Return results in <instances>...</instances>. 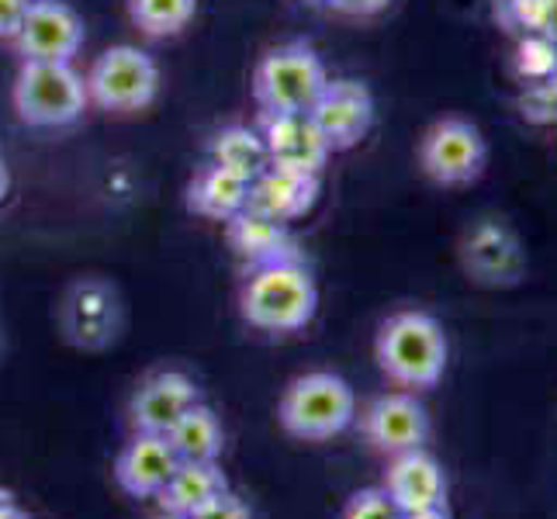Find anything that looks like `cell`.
<instances>
[{"label": "cell", "instance_id": "obj_1", "mask_svg": "<svg viewBox=\"0 0 557 519\" xmlns=\"http://www.w3.org/2000/svg\"><path fill=\"white\" fill-rule=\"evenodd\" d=\"M319 309V287L298 257L246 267L239 284V316L260 333H298Z\"/></svg>", "mask_w": 557, "mask_h": 519}, {"label": "cell", "instance_id": "obj_2", "mask_svg": "<svg viewBox=\"0 0 557 519\" xmlns=\"http://www.w3.org/2000/svg\"><path fill=\"white\" fill-rule=\"evenodd\" d=\"M447 333L430 312L401 309L381 322L374 336V360L381 374L398 388L426 392L436 388L447 371Z\"/></svg>", "mask_w": 557, "mask_h": 519}, {"label": "cell", "instance_id": "obj_3", "mask_svg": "<svg viewBox=\"0 0 557 519\" xmlns=\"http://www.w3.org/2000/svg\"><path fill=\"white\" fill-rule=\"evenodd\" d=\"M357 419V395L347 378L333 371L298 374L284 388L277 401V422L287 436L305 444H325V440L350 430Z\"/></svg>", "mask_w": 557, "mask_h": 519}, {"label": "cell", "instance_id": "obj_4", "mask_svg": "<svg viewBox=\"0 0 557 519\" xmlns=\"http://www.w3.org/2000/svg\"><path fill=\"white\" fill-rule=\"evenodd\" d=\"M330 81L322 55L295 38L263 52L253 70V101L263 114H295L309 111L319 90Z\"/></svg>", "mask_w": 557, "mask_h": 519}, {"label": "cell", "instance_id": "obj_5", "mask_svg": "<svg viewBox=\"0 0 557 519\" xmlns=\"http://www.w3.org/2000/svg\"><path fill=\"white\" fill-rule=\"evenodd\" d=\"M11 101L17 119L32 128H63L84 119L90 104L84 76L73 63H42L25 60L14 76Z\"/></svg>", "mask_w": 557, "mask_h": 519}, {"label": "cell", "instance_id": "obj_6", "mask_svg": "<svg viewBox=\"0 0 557 519\" xmlns=\"http://www.w3.org/2000/svg\"><path fill=\"white\" fill-rule=\"evenodd\" d=\"M416 160L422 177L436 187L478 184L488 170V139L471 119L444 114L419 136Z\"/></svg>", "mask_w": 557, "mask_h": 519}, {"label": "cell", "instance_id": "obj_7", "mask_svg": "<svg viewBox=\"0 0 557 519\" xmlns=\"http://www.w3.org/2000/svg\"><path fill=\"white\" fill-rule=\"evenodd\" d=\"M84 84L90 104L111 114H132L157 101L160 66L139 46H111L94 60Z\"/></svg>", "mask_w": 557, "mask_h": 519}, {"label": "cell", "instance_id": "obj_8", "mask_svg": "<svg viewBox=\"0 0 557 519\" xmlns=\"http://www.w3.org/2000/svg\"><path fill=\"white\" fill-rule=\"evenodd\" d=\"M309 119L333 152H347L368 139L377 119V104L368 84L350 81V76H336V81L330 76L309 108Z\"/></svg>", "mask_w": 557, "mask_h": 519}, {"label": "cell", "instance_id": "obj_9", "mask_svg": "<svg viewBox=\"0 0 557 519\" xmlns=\"http://www.w3.org/2000/svg\"><path fill=\"white\" fill-rule=\"evenodd\" d=\"M460 267L482 287H512L527 274V249L506 222L485 219L460 239Z\"/></svg>", "mask_w": 557, "mask_h": 519}, {"label": "cell", "instance_id": "obj_10", "mask_svg": "<svg viewBox=\"0 0 557 519\" xmlns=\"http://www.w3.org/2000/svg\"><path fill=\"white\" fill-rule=\"evenodd\" d=\"M84 17L66 0H32L11 42L22 60L73 63V55L84 49Z\"/></svg>", "mask_w": 557, "mask_h": 519}, {"label": "cell", "instance_id": "obj_11", "mask_svg": "<svg viewBox=\"0 0 557 519\" xmlns=\"http://www.w3.org/2000/svg\"><path fill=\"white\" fill-rule=\"evenodd\" d=\"M60 330L76 350H104V346H111L122 330V305L114 287L98 277L76 281L60 305Z\"/></svg>", "mask_w": 557, "mask_h": 519}, {"label": "cell", "instance_id": "obj_12", "mask_svg": "<svg viewBox=\"0 0 557 519\" xmlns=\"http://www.w3.org/2000/svg\"><path fill=\"white\" fill-rule=\"evenodd\" d=\"M360 433L384 457L419 450L430 440V412L409 392H384L360 412Z\"/></svg>", "mask_w": 557, "mask_h": 519}, {"label": "cell", "instance_id": "obj_13", "mask_svg": "<svg viewBox=\"0 0 557 519\" xmlns=\"http://www.w3.org/2000/svg\"><path fill=\"white\" fill-rule=\"evenodd\" d=\"M257 132L267 146V163L301 173H322L333 149L322 139V132L309 119V111L295 114H263L257 119Z\"/></svg>", "mask_w": 557, "mask_h": 519}, {"label": "cell", "instance_id": "obj_14", "mask_svg": "<svg viewBox=\"0 0 557 519\" xmlns=\"http://www.w3.org/2000/svg\"><path fill=\"white\" fill-rule=\"evenodd\" d=\"M195 401H201L198 381L184 371L166 368L149 374L136 388L128 401V419L136 433H166Z\"/></svg>", "mask_w": 557, "mask_h": 519}, {"label": "cell", "instance_id": "obj_15", "mask_svg": "<svg viewBox=\"0 0 557 519\" xmlns=\"http://www.w3.org/2000/svg\"><path fill=\"white\" fill-rule=\"evenodd\" d=\"M381 489L398 506L401 516L447 506V474L440 468V460L422 447L395 454L388 460Z\"/></svg>", "mask_w": 557, "mask_h": 519}, {"label": "cell", "instance_id": "obj_16", "mask_svg": "<svg viewBox=\"0 0 557 519\" xmlns=\"http://www.w3.org/2000/svg\"><path fill=\"white\" fill-rule=\"evenodd\" d=\"M177 465L166 433H136L114 460V482L132 498H157Z\"/></svg>", "mask_w": 557, "mask_h": 519}, {"label": "cell", "instance_id": "obj_17", "mask_svg": "<svg viewBox=\"0 0 557 519\" xmlns=\"http://www.w3.org/2000/svg\"><path fill=\"white\" fill-rule=\"evenodd\" d=\"M319 190H322L319 173L267 166L263 173H257V177L249 181V208H257L277 222H295L315 208Z\"/></svg>", "mask_w": 557, "mask_h": 519}, {"label": "cell", "instance_id": "obj_18", "mask_svg": "<svg viewBox=\"0 0 557 519\" xmlns=\"http://www.w3.org/2000/svg\"><path fill=\"white\" fill-rule=\"evenodd\" d=\"M222 225H225V243L243 260V267H260V263L298 257L295 239L287 233V222H277L249 205Z\"/></svg>", "mask_w": 557, "mask_h": 519}, {"label": "cell", "instance_id": "obj_19", "mask_svg": "<svg viewBox=\"0 0 557 519\" xmlns=\"http://www.w3.org/2000/svg\"><path fill=\"white\" fill-rule=\"evenodd\" d=\"M225 489H228V482L219 468V460H181L177 471L170 474L166 485L160 489L157 503H160V512L190 519Z\"/></svg>", "mask_w": 557, "mask_h": 519}, {"label": "cell", "instance_id": "obj_20", "mask_svg": "<svg viewBox=\"0 0 557 519\" xmlns=\"http://www.w3.org/2000/svg\"><path fill=\"white\" fill-rule=\"evenodd\" d=\"M249 205V181L219 163H205L187 184V208L201 219L228 222Z\"/></svg>", "mask_w": 557, "mask_h": 519}, {"label": "cell", "instance_id": "obj_21", "mask_svg": "<svg viewBox=\"0 0 557 519\" xmlns=\"http://www.w3.org/2000/svg\"><path fill=\"white\" fill-rule=\"evenodd\" d=\"M170 447H174L177 460H219L225 447V430L215 409L195 401L174 427L166 430Z\"/></svg>", "mask_w": 557, "mask_h": 519}, {"label": "cell", "instance_id": "obj_22", "mask_svg": "<svg viewBox=\"0 0 557 519\" xmlns=\"http://www.w3.org/2000/svg\"><path fill=\"white\" fill-rule=\"evenodd\" d=\"M208 163H219L225 170L239 173V177L253 181L267 166V146L260 139L257 125H225L208 143Z\"/></svg>", "mask_w": 557, "mask_h": 519}, {"label": "cell", "instance_id": "obj_23", "mask_svg": "<svg viewBox=\"0 0 557 519\" xmlns=\"http://www.w3.org/2000/svg\"><path fill=\"white\" fill-rule=\"evenodd\" d=\"M509 73L520 81V87L554 81L557 76V35L533 32V35L516 38L512 55H509Z\"/></svg>", "mask_w": 557, "mask_h": 519}, {"label": "cell", "instance_id": "obj_24", "mask_svg": "<svg viewBox=\"0 0 557 519\" xmlns=\"http://www.w3.org/2000/svg\"><path fill=\"white\" fill-rule=\"evenodd\" d=\"M198 14V0H128V17L149 38L181 35Z\"/></svg>", "mask_w": 557, "mask_h": 519}, {"label": "cell", "instance_id": "obj_25", "mask_svg": "<svg viewBox=\"0 0 557 519\" xmlns=\"http://www.w3.org/2000/svg\"><path fill=\"white\" fill-rule=\"evenodd\" d=\"M492 22L506 35H557V0H492Z\"/></svg>", "mask_w": 557, "mask_h": 519}, {"label": "cell", "instance_id": "obj_26", "mask_svg": "<svg viewBox=\"0 0 557 519\" xmlns=\"http://www.w3.org/2000/svg\"><path fill=\"white\" fill-rule=\"evenodd\" d=\"M516 108L530 125H557V76L544 84H527L520 87Z\"/></svg>", "mask_w": 557, "mask_h": 519}, {"label": "cell", "instance_id": "obj_27", "mask_svg": "<svg viewBox=\"0 0 557 519\" xmlns=\"http://www.w3.org/2000/svg\"><path fill=\"white\" fill-rule=\"evenodd\" d=\"M339 519H401L398 506L392 503L384 489H360L354 492L339 509Z\"/></svg>", "mask_w": 557, "mask_h": 519}, {"label": "cell", "instance_id": "obj_28", "mask_svg": "<svg viewBox=\"0 0 557 519\" xmlns=\"http://www.w3.org/2000/svg\"><path fill=\"white\" fill-rule=\"evenodd\" d=\"M190 519H253V509H249L236 492L225 489L222 495L211 498V503L205 509H198Z\"/></svg>", "mask_w": 557, "mask_h": 519}, {"label": "cell", "instance_id": "obj_29", "mask_svg": "<svg viewBox=\"0 0 557 519\" xmlns=\"http://www.w3.org/2000/svg\"><path fill=\"white\" fill-rule=\"evenodd\" d=\"M339 17H374L392 8V0H322Z\"/></svg>", "mask_w": 557, "mask_h": 519}, {"label": "cell", "instance_id": "obj_30", "mask_svg": "<svg viewBox=\"0 0 557 519\" xmlns=\"http://www.w3.org/2000/svg\"><path fill=\"white\" fill-rule=\"evenodd\" d=\"M32 0H0V42H11L22 28V17Z\"/></svg>", "mask_w": 557, "mask_h": 519}, {"label": "cell", "instance_id": "obj_31", "mask_svg": "<svg viewBox=\"0 0 557 519\" xmlns=\"http://www.w3.org/2000/svg\"><path fill=\"white\" fill-rule=\"evenodd\" d=\"M401 519H454V516L447 512V506H440V509H426V512H409Z\"/></svg>", "mask_w": 557, "mask_h": 519}, {"label": "cell", "instance_id": "obj_32", "mask_svg": "<svg viewBox=\"0 0 557 519\" xmlns=\"http://www.w3.org/2000/svg\"><path fill=\"white\" fill-rule=\"evenodd\" d=\"M8 190H11V173H8V163L0 160V201L8 198Z\"/></svg>", "mask_w": 557, "mask_h": 519}, {"label": "cell", "instance_id": "obj_33", "mask_svg": "<svg viewBox=\"0 0 557 519\" xmlns=\"http://www.w3.org/2000/svg\"><path fill=\"white\" fill-rule=\"evenodd\" d=\"M17 506H14V498H11V492H4V489H0V519H4V516H11Z\"/></svg>", "mask_w": 557, "mask_h": 519}, {"label": "cell", "instance_id": "obj_34", "mask_svg": "<svg viewBox=\"0 0 557 519\" xmlns=\"http://www.w3.org/2000/svg\"><path fill=\"white\" fill-rule=\"evenodd\" d=\"M4 519H32V516H28V512H22V509H14V512H11V516H4Z\"/></svg>", "mask_w": 557, "mask_h": 519}, {"label": "cell", "instance_id": "obj_35", "mask_svg": "<svg viewBox=\"0 0 557 519\" xmlns=\"http://www.w3.org/2000/svg\"><path fill=\"white\" fill-rule=\"evenodd\" d=\"M152 519H181V516H170V512H160V516H152Z\"/></svg>", "mask_w": 557, "mask_h": 519}, {"label": "cell", "instance_id": "obj_36", "mask_svg": "<svg viewBox=\"0 0 557 519\" xmlns=\"http://www.w3.org/2000/svg\"><path fill=\"white\" fill-rule=\"evenodd\" d=\"M305 4H322V0H305Z\"/></svg>", "mask_w": 557, "mask_h": 519}]
</instances>
